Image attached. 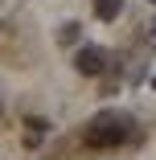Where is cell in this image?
<instances>
[{"label":"cell","instance_id":"6","mask_svg":"<svg viewBox=\"0 0 156 160\" xmlns=\"http://www.w3.org/2000/svg\"><path fill=\"white\" fill-rule=\"evenodd\" d=\"M152 86H156V78H152Z\"/></svg>","mask_w":156,"mask_h":160},{"label":"cell","instance_id":"1","mask_svg":"<svg viewBox=\"0 0 156 160\" xmlns=\"http://www.w3.org/2000/svg\"><path fill=\"white\" fill-rule=\"evenodd\" d=\"M132 119L119 111H99L95 119L86 123V144L90 148H119L123 140H132Z\"/></svg>","mask_w":156,"mask_h":160},{"label":"cell","instance_id":"5","mask_svg":"<svg viewBox=\"0 0 156 160\" xmlns=\"http://www.w3.org/2000/svg\"><path fill=\"white\" fill-rule=\"evenodd\" d=\"M58 37H62V45H70V41L78 37V25H66V29H62V33H58Z\"/></svg>","mask_w":156,"mask_h":160},{"label":"cell","instance_id":"3","mask_svg":"<svg viewBox=\"0 0 156 160\" xmlns=\"http://www.w3.org/2000/svg\"><path fill=\"white\" fill-rule=\"evenodd\" d=\"M119 8H123V0H95V17L99 21H115Z\"/></svg>","mask_w":156,"mask_h":160},{"label":"cell","instance_id":"2","mask_svg":"<svg viewBox=\"0 0 156 160\" xmlns=\"http://www.w3.org/2000/svg\"><path fill=\"white\" fill-rule=\"evenodd\" d=\"M74 66H78V74H86V78H99V74L107 70V53H103L99 45H82V49L74 53Z\"/></svg>","mask_w":156,"mask_h":160},{"label":"cell","instance_id":"7","mask_svg":"<svg viewBox=\"0 0 156 160\" xmlns=\"http://www.w3.org/2000/svg\"><path fill=\"white\" fill-rule=\"evenodd\" d=\"M152 4H156V0H152Z\"/></svg>","mask_w":156,"mask_h":160},{"label":"cell","instance_id":"4","mask_svg":"<svg viewBox=\"0 0 156 160\" xmlns=\"http://www.w3.org/2000/svg\"><path fill=\"white\" fill-rule=\"evenodd\" d=\"M41 136H45V123H41V119H29V123H25V144H29V148H37Z\"/></svg>","mask_w":156,"mask_h":160}]
</instances>
